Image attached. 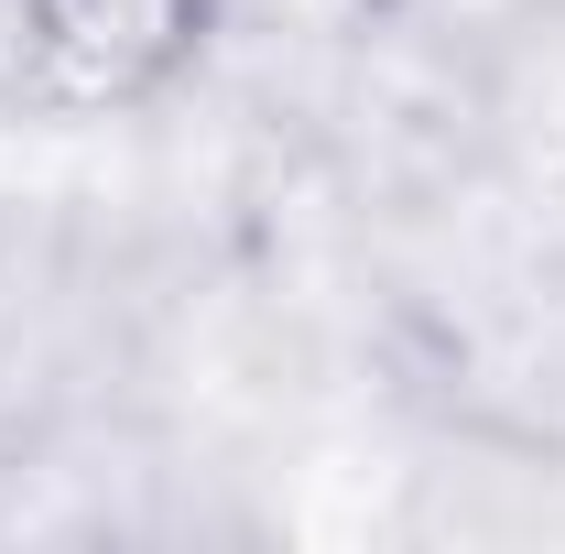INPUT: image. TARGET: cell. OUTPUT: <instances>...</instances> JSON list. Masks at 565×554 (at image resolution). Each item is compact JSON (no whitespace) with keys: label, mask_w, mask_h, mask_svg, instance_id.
Wrapping results in <instances>:
<instances>
[{"label":"cell","mask_w":565,"mask_h":554,"mask_svg":"<svg viewBox=\"0 0 565 554\" xmlns=\"http://www.w3.org/2000/svg\"><path fill=\"white\" fill-rule=\"evenodd\" d=\"M228 0H0V131H109L196 87Z\"/></svg>","instance_id":"obj_1"}]
</instances>
